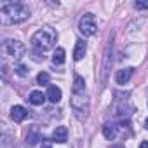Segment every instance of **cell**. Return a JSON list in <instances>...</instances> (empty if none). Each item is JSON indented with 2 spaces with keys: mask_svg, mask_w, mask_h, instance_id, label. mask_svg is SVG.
Segmentation results:
<instances>
[{
  "mask_svg": "<svg viewBox=\"0 0 148 148\" xmlns=\"http://www.w3.org/2000/svg\"><path fill=\"white\" fill-rule=\"evenodd\" d=\"M2 52L12 59H19L25 54V44L19 40H4L2 44Z\"/></svg>",
  "mask_w": 148,
  "mask_h": 148,
  "instance_id": "3",
  "label": "cell"
},
{
  "mask_svg": "<svg viewBox=\"0 0 148 148\" xmlns=\"http://www.w3.org/2000/svg\"><path fill=\"white\" fill-rule=\"evenodd\" d=\"M139 148H148V141H141V145H139Z\"/></svg>",
  "mask_w": 148,
  "mask_h": 148,
  "instance_id": "19",
  "label": "cell"
},
{
  "mask_svg": "<svg viewBox=\"0 0 148 148\" xmlns=\"http://www.w3.org/2000/svg\"><path fill=\"white\" fill-rule=\"evenodd\" d=\"M42 148H51V143H49V141H45V143L42 145Z\"/></svg>",
  "mask_w": 148,
  "mask_h": 148,
  "instance_id": "20",
  "label": "cell"
},
{
  "mask_svg": "<svg viewBox=\"0 0 148 148\" xmlns=\"http://www.w3.org/2000/svg\"><path fill=\"white\" fill-rule=\"evenodd\" d=\"M40 138H42V136H40V132H38V127H32L30 132H28V136H26V143H28V145H35Z\"/></svg>",
  "mask_w": 148,
  "mask_h": 148,
  "instance_id": "14",
  "label": "cell"
},
{
  "mask_svg": "<svg viewBox=\"0 0 148 148\" xmlns=\"http://www.w3.org/2000/svg\"><path fill=\"white\" fill-rule=\"evenodd\" d=\"M71 106H73V110L84 112V113L89 110V103H87L86 96H73V98H71Z\"/></svg>",
  "mask_w": 148,
  "mask_h": 148,
  "instance_id": "6",
  "label": "cell"
},
{
  "mask_svg": "<svg viewBox=\"0 0 148 148\" xmlns=\"http://www.w3.org/2000/svg\"><path fill=\"white\" fill-rule=\"evenodd\" d=\"M30 18V9L19 2L16 4H4L0 7V21L2 25H18Z\"/></svg>",
  "mask_w": 148,
  "mask_h": 148,
  "instance_id": "1",
  "label": "cell"
},
{
  "mask_svg": "<svg viewBox=\"0 0 148 148\" xmlns=\"http://www.w3.org/2000/svg\"><path fill=\"white\" fill-rule=\"evenodd\" d=\"M132 73H134V68H124V70H119V71H117V75H115L117 84H120V86L127 84V82L131 80V77H132Z\"/></svg>",
  "mask_w": 148,
  "mask_h": 148,
  "instance_id": "7",
  "label": "cell"
},
{
  "mask_svg": "<svg viewBox=\"0 0 148 148\" xmlns=\"http://www.w3.org/2000/svg\"><path fill=\"white\" fill-rule=\"evenodd\" d=\"M52 63L54 64H63L64 63V49L63 47H58L52 54Z\"/></svg>",
  "mask_w": 148,
  "mask_h": 148,
  "instance_id": "15",
  "label": "cell"
},
{
  "mask_svg": "<svg viewBox=\"0 0 148 148\" xmlns=\"http://www.w3.org/2000/svg\"><path fill=\"white\" fill-rule=\"evenodd\" d=\"M134 7L139 11H145V9H148V2H134Z\"/></svg>",
  "mask_w": 148,
  "mask_h": 148,
  "instance_id": "18",
  "label": "cell"
},
{
  "mask_svg": "<svg viewBox=\"0 0 148 148\" xmlns=\"http://www.w3.org/2000/svg\"><path fill=\"white\" fill-rule=\"evenodd\" d=\"M47 98H49L51 103H58V101L61 99V89L56 87V86H51V87L47 89Z\"/></svg>",
  "mask_w": 148,
  "mask_h": 148,
  "instance_id": "12",
  "label": "cell"
},
{
  "mask_svg": "<svg viewBox=\"0 0 148 148\" xmlns=\"http://www.w3.org/2000/svg\"><path fill=\"white\" fill-rule=\"evenodd\" d=\"M28 117V110L25 108V106H19V105H16V106H12L11 108V119L14 120V122H23L25 119Z\"/></svg>",
  "mask_w": 148,
  "mask_h": 148,
  "instance_id": "5",
  "label": "cell"
},
{
  "mask_svg": "<svg viewBox=\"0 0 148 148\" xmlns=\"http://www.w3.org/2000/svg\"><path fill=\"white\" fill-rule=\"evenodd\" d=\"M16 73H18V75H21V77H25V75H28V68L25 64H19L16 68Z\"/></svg>",
  "mask_w": 148,
  "mask_h": 148,
  "instance_id": "17",
  "label": "cell"
},
{
  "mask_svg": "<svg viewBox=\"0 0 148 148\" xmlns=\"http://www.w3.org/2000/svg\"><path fill=\"white\" fill-rule=\"evenodd\" d=\"M79 30L84 37H92L98 32V23L94 14H84L79 21Z\"/></svg>",
  "mask_w": 148,
  "mask_h": 148,
  "instance_id": "4",
  "label": "cell"
},
{
  "mask_svg": "<svg viewBox=\"0 0 148 148\" xmlns=\"http://www.w3.org/2000/svg\"><path fill=\"white\" fill-rule=\"evenodd\" d=\"M103 136L106 138V139H115V136H117V127L115 125H112V124H105L103 125Z\"/></svg>",
  "mask_w": 148,
  "mask_h": 148,
  "instance_id": "13",
  "label": "cell"
},
{
  "mask_svg": "<svg viewBox=\"0 0 148 148\" xmlns=\"http://www.w3.org/2000/svg\"><path fill=\"white\" fill-rule=\"evenodd\" d=\"M86 51H87V45L84 40H77L75 44V51H73V59L75 61H80L84 56H86Z\"/></svg>",
  "mask_w": 148,
  "mask_h": 148,
  "instance_id": "10",
  "label": "cell"
},
{
  "mask_svg": "<svg viewBox=\"0 0 148 148\" xmlns=\"http://www.w3.org/2000/svg\"><path fill=\"white\" fill-rule=\"evenodd\" d=\"M145 127H146V129H148V119H146V120H145Z\"/></svg>",
  "mask_w": 148,
  "mask_h": 148,
  "instance_id": "21",
  "label": "cell"
},
{
  "mask_svg": "<svg viewBox=\"0 0 148 148\" xmlns=\"http://www.w3.org/2000/svg\"><path fill=\"white\" fill-rule=\"evenodd\" d=\"M37 82H38L40 86H47V84H49V75H47L45 71H40L38 75H37Z\"/></svg>",
  "mask_w": 148,
  "mask_h": 148,
  "instance_id": "16",
  "label": "cell"
},
{
  "mask_svg": "<svg viewBox=\"0 0 148 148\" xmlns=\"http://www.w3.org/2000/svg\"><path fill=\"white\" fill-rule=\"evenodd\" d=\"M71 92H73V96H84V94H86V80H84L80 75H77L75 80H73Z\"/></svg>",
  "mask_w": 148,
  "mask_h": 148,
  "instance_id": "8",
  "label": "cell"
},
{
  "mask_svg": "<svg viewBox=\"0 0 148 148\" xmlns=\"http://www.w3.org/2000/svg\"><path fill=\"white\" fill-rule=\"evenodd\" d=\"M45 94H42L40 91H33V92H30V96H28V101L32 103V105H44L45 103Z\"/></svg>",
  "mask_w": 148,
  "mask_h": 148,
  "instance_id": "11",
  "label": "cell"
},
{
  "mask_svg": "<svg viewBox=\"0 0 148 148\" xmlns=\"http://www.w3.org/2000/svg\"><path fill=\"white\" fill-rule=\"evenodd\" d=\"M56 38H58V33H56L52 28L45 26V28H40V30H37V32L33 33V37H32V45H33L35 49H38V51H49V49L54 47Z\"/></svg>",
  "mask_w": 148,
  "mask_h": 148,
  "instance_id": "2",
  "label": "cell"
},
{
  "mask_svg": "<svg viewBox=\"0 0 148 148\" xmlns=\"http://www.w3.org/2000/svg\"><path fill=\"white\" fill-rule=\"evenodd\" d=\"M68 139V129L64 127V125H58L56 129H54V132H52V141H56V143H64Z\"/></svg>",
  "mask_w": 148,
  "mask_h": 148,
  "instance_id": "9",
  "label": "cell"
}]
</instances>
